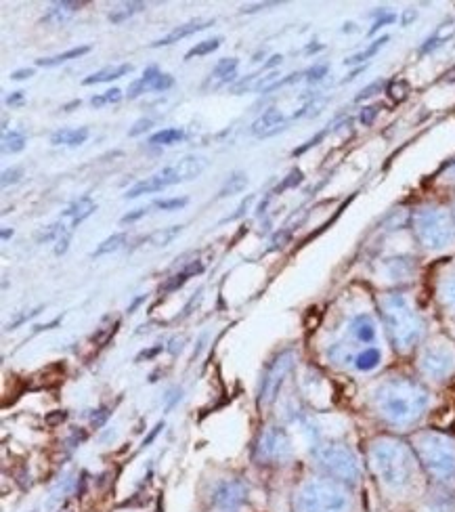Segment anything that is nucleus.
<instances>
[{
    "mask_svg": "<svg viewBox=\"0 0 455 512\" xmlns=\"http://www.w3.org/2000/svg\"><path fill=\"white\" fill-rule=\"evenodd\" d=\"M374 114H376V108H367V112L361 114V120H363L365 124H370L372 118H374Z\"/></svg>",
    "mask_w": 455,
    "mask_h": 512,
    "instance_id": "obj_47",
    "label": "nucleus"
},
{
    "mask_svg": "<svg viewBox=\"0 0 455 512\" xmlns=\"http://www.w3.org/2000/svg\"><path fill=\"white\" fill-rule=\"evenodd\" d=\"M277 3H263V5H254V7H244L242 11L244 13H256V11H260V9H267V7H275Z\"/></svg>",
    "mask_w": 455,
    "mask_h": 512,
    "instance_id": "obj_45",
    "label": "nucleus"
},
{
    "mask_svg": "<svg viewBox=\"0 0 455 512\" xmlns=\"http://www.w3.org/2000/svg\"><path fill=\"white\" fill-rule=\"evenodd\" d=\"M378 313L390 347L399 355L418 351L426 336V322L409 294L401 290L380 294Z\"/></svg>",
    "mask_w": 455,
    "mask_h": 512,
    "instance_id": "obj_3",
    "label": "nucleus"
},
{
    "mask_svg": "<svg viewBox=\"0 0 455 512\" xmlns=\"http://www.w3.org/2000/svg\"><path fill=\"white\" fill-rule=\"evenodd\" d=\"M409 443L428 483L455 489V435L439 429H422L414 433Z\"/></svg>",
    "mask_w": 455,
    "mask_h": 512,
    "instance_id": "obj_4",
    "label": "nucleus"
},
{
    "mask_svg": "<svg viewBox=\"0 0 455 512\" xmlns=\"http://www.w3.org/2000/svg\"><path fill=\"white\" fill-rule=\"evenodd\" d=\"M59 233H63V225H59V223H55V225H49L47 229H42L38 236H36V240H38V244H45V242H51V240H55Z\"/></svg>",
    "mask_w": 455,
    "mask_h": 512,
    "instance_id": "obj_34",
    "label": "nucleus"
},
{
    "mask_svg": "<svg viewBox=\"0 0 455 512\" xmlns=\"http://www.w3.org/2000/svg\"><path fill=\"white\" fill-rule=\"evenodd\" d=\"M158 76H160V72H158V68H147L145 70V74H143V78H139L137 82H133L128 87V99H137L141 93H145L147 89H151L154 87V82L158 80Z\"/></svg>",
    "mask_w": 455,
    "mask_h": 512,
    "instance_id": "obj_22",
    "label": "nucleus"
},
{
    "mask_svg": "<svg viewBox=\"0 0 455 512\" xmlns=\"http://www.w3.org/2000/svg\"><path fill=\"white\" fill-rule=\"evenodd\" d=\"M416 512H455V489L428 483V489L416 504Z\"/></svg>",
    "mask_w": 455,
    "mask_h": 512,
    "instance_id": "obj_12",
    "label": "nucleus"
},
{
    "mask_svg": "<svg viewBox=\"0 0 455 512\" xmlns=\"http://www.w3.org/2000/svg\"><path fill=\"white\" fill-rule=\"evenodd\" d=\"M130 72H133V66H130V63H120V66L105 68V70H101V72H97V74H93V76H89V78H84V84H86V87H91V84H101V82L118 80V78L130 74Z\"/></svg>",
    "mask_w": 455,
    "mask_h": 512,
    "instance_id": "obj_20",
    "label": "nucleus"
},
{
    "mask_svg": "<svg viewBox=\"0 0 455 512\" xmlns=\"http://www.w3.org/2000/svg\"><path fill=\"white\" fill-rule=\"evenodd\" d=\"M284 128V116H281L279 110H267L263 116H260L254 124H252V133L256 137H271L275 133H279Z\"/></svg>",
    "mask_w": 455,
    "mask_h": 512,
    "instance_id": "obj_17",
    "label": "nucleus"
},
{
    "mask_svg": "<svg viewBox=\"0 0 455 512\" xmlns=\"http://www.w3.org/2000/svg\"><path fill=\"white\" fill-rule=\"evenodd\" d=\"M437 298L447 315L455 319V269L447 271L437 284Z\"/></svg>",
    "mask_w": 455,
    "mask_h": 512,
    "instance_id": "obj_16",
    "label": "nucleus"
},
{
    "mask_svg": "<svg viewBox=\"0 0 455 512\" xmlns=\"http://www.w3.org/2000/svg\"><path fill=\"white\" fill-rule=\"evenodd\" d=\"M143 9H145V5H143V3H128V5H124V7H122V11H114V13H110V21H114V24H122L124 19L133 17L135 13H139V11H143Z\"/></svg>",
    "mask_w": 455,
    "mask_h": 512,
    "instance_id": "obj_32",
    "label": "nucleus"
},
{
    "mask_svg": "<svg viewBox=\"0 0 455 512\" xmlns=\"http://www.w3.org/2000/svg\"><path fill=\"white\" fill-rule=\"evenodd\" d=\"M221 42H223V38L219 36V38H210V40H204V42H200V45H195L187 55H185V59H193V57H204V55H210L212 51H216L221 47Z\"/></svg>",
    "mask_w": 455,
    "mask_h": 512,
    "instance_id": "obj_30",
    "label": "nucleus"
},
{
    "mask_svg": "<svg viewBox=\"0 0 455 512\" xmlns=\"http://www.w3.org/2000/svg\"><path fill=\"white\" fill-rule=\"evenodd\" d=\"M89 51H91V47H78V49H70V51H65L61 55L49 57V59H38L36 63H38V66H42V68H53V66H59V63H65V61H70V59H78V57L86 55Z\"/></svg>",
    "mask_w": 455,
    "mask_h": 512,
    "instance_id": "obj_25",
    "label": "nucleus"
},
{
    "mask_svg": "<svg viewBox=\"0 0 455 512\" xmlns=\"http://www.w3.org/2000/svg\"><path fill=\"white\" fill-rule=\"evenodd\" d=\"M76 105H80V101H74L70 105H65V112H72V108H76Z\"/></svg>",
    "mask_w": 455,
    "mask_h": 512,
    "instance_id": "obj_50",
    "label": "nucleus"
},
{
    "mask_svg": "<svg viewBox=\"0 0 455 512\" xmlns=\"http://www.w3.org/2000/svg\"><path fill=\"white\" fill-rule=\"evenodd\" d=\"M416 368L422 382H447L455 376V345L447 338H430L418 347Z\"/></svg>",
    "mask_w": 455,
    "mask_h": 512,
    "instance_id": "obj_7",
    "label": "nucleus"
},
{
    "mask_svg": "<svg viewBox=\"0 0 455 512\" xmlns=\"http://www.w3.org/2000/svg\"><path fill=\"white\" fill-rule=\"evenodd\" d=\"M235 70H237V59L235 57H227V59H221L219 63H216L208 82L204 84V87H212V89H221L225 87V84H229L231 80H235Z\"/></svg>",
    "mask_w": 455,
    "mask_h": 512,
    "instance_id": "obj_14",
    "label": "nucleus"
},
{
    "mask_svg": "<svg viewBox=\"0 0 455 512\" xmlns=\"http://www.w3.org/2000/svg\"><path fill=\"white\" fill-rule=\"evenodd\" d=\"M325 72H328V68L325 66H319V68H313L311 72H309V80H319Z\"/></svg>",
    "mask_w": 455,
    "mask_h": 512,
    "instance_id": "obj_44",
    "label": "nucleus"
},
{
    "mask_svg": "<svg viewBox=\"0 0 455 512\" xmlns=\"http://www.w3.org/2000/svg\"><path fill=\"white\" fill-rule=\"evenodd\" d=\"M97 204L89 198H82L76 204H72L68 210L63 212V217H72V227H78L86 217H91L95 212Z\"/></svg>",
    "mask_w": 455,
    "mask_h": 512,
    "instance_id": "obj_21",
    "label": "nucleus"
},
{
    "mask_svg": "<svg viewBox=\"0 0 455 512\" xmlns=\"http://www.w3.org/2000/svg\"><path fill=\"white\" fill-rule=\"evenodd\" d=\"M145 215H147V208H137L135 212H128V215H124L122 223H133V221H137V219H141Z\"/></svg>",
    "mask_w": 455,
    "mask_h": 512,
    "instance_id": "obj_41",
    "label": "nucleus"
},
{
    "mask_svg": "<svg viewBox=\"0 0 455 512\" xmlns=\"http://www.w3.org/2000/svg\"><path fill=\"white\" fill-rule=\"evenodd\" d=\"M30 76H34V70H17V72L11 74L13 80H26V78H30Z\"/></svg>",
    "mask_w": 455,
    "mask_h": 512,
    "instance_id": "obj_43",
    "label": "nucleus"
},
{
    "mask_svg": "<svg viewBox=\"0 0 455 512\" xmlns=\"http://www.w3.org/2000/svg\"><path fill=\"white\" fill-rule=\"evenodd\" d=\"M151 124H154V122H151L149 118H143V120L135 122V126H133V128H130V131H128V135H130V137H137V135L145 133V131H147V128H149Z\"/></svg>",
    "mask_w": 455,
    "mask_h": 512,
    "instance_id": "obj_40",
    "label": "nucleus"
},
{
    "mask_svg": "<svg viewBox=\"0 0 455 512\" xmlns=\"http://www.w3.org/2000/svg\"><path fill=\"white\" fill-rule=\"evenodd\" d=\"M258 460L286 462L292 456V441L281 426H269L256 445Z\"/></svg>",
    "mask_w": 455,
    "mask_h": 512,
    "instance_id": "obj_10",
    "label": "nucleus"
},
{
    "mask_svg": "<svg viewBox=\"0 0 455 512\" xmlns=\"http://www.w3.org/2000/svg\"><path fill=\"white\" fill-rule=\"evenodd\" d=\"M185 133L181 128H164V131L151 135L149 137V145H175L179 141H183Z\"/></svg>",
    "mask_w": 455,
    "mask_h": 512,
    "instance_id": "obj_26",
    "label": "nucleus"
},
{
    "mask_svg": "<svg viewBox=\"0 0 455 512\" xmlns=\"http://www.w3.org/2000/svg\"><path fill=\"white\" fill-rule=\"evenodd\" d=\"M181 231H183L181 225L164 227V229H158V231L151 233V236H149L145 242L151 244V246H156V248H162V246H168L172 240H175Z\"/></svg>",
    "mask_w": 455,
    "mask_h": 512,
    "instance_id": "obj_23",
    "label": "nucleus"
},
{
    "mask_svg": "<svg viewBox=\"0 0 455 512\" xmlns=\"http://www.w3.org/2000/svg\"><path fill=\"white\" fill-rule=\"evenodd\" d=\"M86 139H89V128H86V126L61 128V131L53 133L51 143L53 145H82Z\"/></svg>",
    "mask_w": 455,
    "mask_h": 512,
    "instance_id": "obj_19",
    "label": "nucleus"
},
{
    "mask_svg": "<svg viewBox=\"0 0 455 512\" xmlns=\"http://www.w3.org/2000/svg\"><path fill=\"white\" fill-rule=\"evenodd\" d=\"M204 271V265L202 263H191L185 271H181V273H177L175 277H170V280L160 288V292H172V290H177V288H181L191 275H195V273H202Z\"/></svg>",
    "mask_w": 455,
    "mask_h": 512,
    "instance_id": "obj_24",
    "label": "nucleus"
},
{
    "mask_svg": "<svg viewBox=\"0 0 455 512\" xmlns=\"http://www.w3.org/2000/svg\"><path fill=\"white\" fill-rule=\"evenodd\" d=\"M388 38L384 36V38H380L378 42H376V45H372L370 49H367V51H363V53H359V55H355V57H351V59H346V63H357V61H363V59H367V57H372L382 45H384V42H386Z\"/></svg>",
    "mask_w": 455,
    "mask_h": 512,
    "instance_id": "obj_35",
    "label": "nucleus"
},
{
    "mask_svg": "<svg viewBox=\"0 0 455 512\" xmlns=\"http://www.w3.org/2000/svg\"><path fill=\"white\" fill-rule=\"evenodd\" d=\"M21 99H24V93H21V91H19V93H15L13 97H9V99H7V103L11 105V103H17V101H21Z\"/></svg>",
    "mask_w": 455,
    "mask_h": 512,
    "instance_id": "obj_49",
    "label": "nucleus"
},
{
    "mask_svg": "<svg viewBox=\"0 0 455 512\" xmlns=\"http://www.w3.org/2000/svg\"><path fill=\"white\" fill-rule=\"evenodd\" d=\"M3 147H5V152H11V154H17V152H21V149L26 147V137L21 135V133H15V131H11V133H5V137H3Z\"/></svg>",
    "mask_w": 455,
    "mask_h": 512,
    "instance_id": "obj_31",
    "label": "nucleus"
},
{
    "mask_svg": "<svg viewBox=\"0 0 455 512\" xmlns=\"http://www.w3.org/2000/svg\"><path fill=\"white\" fill-rule=\"evenodd\" d=\"M313 460L317 471L351 487H357L363 479V464L359 454L349 443L319 441L313 445Z\"/></svg>",
    "mask_w": 455,
    "mask_h": 512,
    "instance_id": "obj_6",
    "label": "nucleus"
},
{
    "mask_svg": "<svg viewBox=\"0 0 455 512\" xmlns=\"http://www.w3.org/2000/svg\"><path fill=\"white\" fill-rule=\"evenodd\" d=\"M414 231L428 250L447 248L455 240V223L449 212L439 206H424L414 215Z\"/></svg>",
    "mask_w": 455,
    "mask_h": 512,
    "instance_id": "obj_8",
    "label": "nucleus"
},
{
    "mask_svg": "<svg viewBox=\"0 0 455 512\" xmlns=\"http://www.w3.org/2000/svg\"><path fill=\"white\" fill-rule=\"evenodd\" d=\"M212 24H214V21H210V19L208 21H189V24H183V26L172 30L170 34L162 36L160 40L151 42V47H168V45H172V42H179V40H183V38H187V36H191L195 32H202V30H206Z\"/></svg>",
    "mask_w": 455,
    "mask_h": 512,
    "instance_id": "obj_15",
    "label": "nucleus"
},
{
    "mask_svg": "<svg viewBox=\"0 0 455 512\" xmlns=\"http://www.w3.org/2000/svg\"><path fill=\"white\" fill-rule=\"evenodd\" d=\"M122 99V91L120 89H112L107 91L105 95H97L91 99V105L93 108H101V105H107V103H118Z\"/></svg>",
    "mask_w": 455,
    "mask_h": 512,
    "instance_id": "obj_33",
    "label": "nucleus"
},
{
    "mask_svg": "<svg viewBox=\"0 0 455 512\" xmlns=\"http://www.w3.org/2000/svg\"><path fill=\"white\" fill-rule=\"evenodd\" d=\"M277 63H281V55H273V57H271V61H269V63H265V70H267V68L277 66Z\"/></svg>",
    "mask_w": 455,
    "mask_h": 512,
    "instance_id": "obj_48",
    "label": "nucleus"
},
{
    "mask_svg": "<svg viewBox=\"0 0 455 512\" xmlns=\"http://www.w3.org/2000/svg\"><path fill=\"white\" fill-rule=\"evenodd\" d=\"M367 468L390 506L418 504L428 489V477L409 441L380 435L367 445Z\"/></svg>",
    "mask_w": 455,
    "mask_h": 512,
    "instance_id": "obj_1",
    "label": "nucleus"
},
{
    "mask_svg": "<svg viewBox=\"0 0 455 512\" xmlns=\"http://www.w3.org/2000/svg\"><path fill=\"white\" fill-rule=\"evenodd\" d=\"M382 87V84L380 82H376V84H372V87L370 89H365L361 95H359V99H365V97H372L374 95V91H378Z\"/></svg>",
    "mask_w": 455,
    "mask_h": 512,
    "instance_id": "obj_46",
    "label": "nucleus"
},
{
    "mask_svg": "<svg viewBox=\"0 0 455 512\" xmlns=\"http://www.w3.org/2000/svg\"><path fill=\"white\" fill-rule=\"evenodd\" d=\"M294 361H296V355L294 351H284L279 353L273 361L271 366L267 368V372L263 374V380H260V389H258V403L260 405H267L271 401H275L281 384H284L286 376L292 372L294 368Z\"/></svg>",
    "mask_w": 455,
    "mask_h": 512,
    "instance_id": "obj_9",
    "label": "nucleus"
},
{
    "mask_svg": "<svg viewBox=\"0 0 455 512\" xmlns=\"http://www.w3.org/2000/svg\"><path fill=\"white\" fill-rule=\"evenodd\" d=\"M248 185V177L244 173H235L229 177V181L223 185L219 198H227V196H233V194H240L242 189H246Z\"/></svg>",
    "mask_w": 455,
    "mask_h": 512,
    "instance_id": "obj_28",
    "label": "nucleus"
},
{
    "mask_svg": "<svg viewBox=\"0 0 455 512\" xmlns=\"http://www.w3.org/2000/svg\"><path fill=\"white\" fill-rule=\"evenodd\" d=\"M82 5H84V3H55L45 19H47V21H55V24H59V21H63L70 13L78 11Z\"/></svg>",
    "mask_w": 455,
    "mask_h": 512,
    "instance_id": "obj_29",
    "label": "nucleus"
},
{
    "mask_svg": "<svg viewBox=\"0 0 455 512\" xmlns=\"http://www.w3.org/2000/svg\"><path fill=\"white\" fill-rule=\"evenodd\" d=\"M185 204H187V198H175V200H160V202H156V206L160 210H179Z\"/></svg>",
    "mask_w": 455,
    "mask_h": 512,
    "instance_id": "obj_37",
    "label": "nucleus"
},
{
    "mask_svg": "<svg viewBox=\"0 0 455 512\" xmlns=\"http://www.w3.org/2000/svg\"><path fill=\"white\" fill-rule=\"evenodd\" d=\"M177 183H183V177H181V170L179 166H168L164 170H160V173H156L154 177H149L137 185L130 187L126 191V198L128 200H135L143 194H154V191H160V189H166L170 185H177Z\"/></svg>",
    "mask_w": 455,
    "mask_h": 512,
    "instance_id": "obj_11",
    "label": "nucleus"
},
{
    "mask_svg": "<svg viewBox=\"0 0 455 512\" xmlns=\"http://www.w3.org/2000/svg\"><path fill=\"white\" fill-rule=\"evenodd\" d=\"M432 403L426 382L405 374L380 378L370 391L372 412L390 429L409 431L420 424Z\"/></svg>",
    "mask_w": 455,
    "mask_h": 512,
    "instance_id": "obj_2",
    "label": "nucleus"
},
{
    "mask_svg": "<svg viewBox=\"0 0 455 512\" xmlns=\"http://www.w3.org/2000/svg\"><path fill=\"white\" fill-rule=\"evenodd\" d=\"M172 84H175V78H172V76H168V74H160L158 76V80L154 82V87H151V89H154V91H166V89H170L172 87Z\"/></svg>",
    "mask_w": 455,
    "mask_h": 512,
    "instance_id": "obj_38",
    "label": "nucleus"
},
{
    "mask_svg": "<svg viewBox=\"0 0 455 512\" xmlns=\"http://www.w3.org/2000/svg\"><path fill=\"white\" fill-rule=\"evenodd\" d=\"M21 175H24V170L21 168H11V170H5L3 173V185L7 187L9 183H17L21 179Z\"/></svg>",
    "mask_w": 455,
    "mask_h": 512,
    "instance_id": "obj_39",
    "label": "nucleus"
},
{
    "mask_svg": "<svg viewBox=\"0 0 455 512\" xmlns=\"http://www.w3.org/2000/svg\"><path fill=\"white\" fill-rule=\"evenodd\" d=\"M11 236H13V231H9V229H5V231H3V240H9Z\"/></svg>",
    "mask_w": 455,
    "mask_h": 512,
    "instance_id": "obj_51",
    "label": "nucleus"
},
{
    "mask_svg": "<svg viewBox=\"0 0 455 512\" xmlns=\"http://www.w3.org/2000/svg\"><path fill=\"white\" fill-rule=\"evenodd\" d=\"M250 202H252V196H248V198H246V200L240 204V208H237L235 215H229L225 221H233V219H237V217H242V215H244V210L248 208V204H250Z\"/></svg>",
    "mask_w": 455,
    "mask_h": 512,
    "instance_id": "obj_42",
    "label": "nucleus"
},
{
    "mask_svg": "<svg viewBox=\"0 0 455 512\" xmlns=\"http://www.w3.org/2000/svg\"><path fill=\"white\" fill-rule=\"evenodd\" d=\"M246 494H248V489H246L244 483H240V481H227L219 489H216L214 502L219 504L221 508H235V506H240L246 500Z\"/></svg>",
    "mask_w": 455,
    "mask_h": 512,
    "instance_id": "obj_13",
    "label": "nucleus"
},
{
    "mask_svg": "<svg viewBox=\"0 0 455 512\" xmlns=\"http://www.w3.org/2000/svg\"><path fill=\"white\" fill-rule=\"evenodd\" d=\"M302 181V173L300 170H292V173L288 175V179L281 183V185H277V189H275V194H281V191H286L288 187H294V185H298Z\"/></svg>",
    "mask_w": 455,
    "mask_h": 512,
    "instance_id": "obj_36",
    "label": "nucleus"
},
{
    "mask_svg": "<svg viewBox=\"0 0 455 512\" xmlns=\"http://www.w3.org/2000/svg\"><path fill=\"white\" fill-rule=\"evenodd\" d=\"M382 361H384L382 349H380V347H372V349L363 351V353L355 359L353 372H357V374H372V372H376V370L382 366Z\"/></svg>",
    "mask_w": 455,
    "mask_h": 512,
    "instance_id": "obj_18",
    "label": "nucleus"
},
{
    "mask_svg": "<svg viewBox=\"0 0 455 512\" xmlns=\"http://www.w3.org/2000/svg\"><path fill=\"white\" fill-rule=\"evenodd\" d=\"M292 512H357L355 487L319 473L296 487Z\"/></svg>",
    "mask_w": 455,
    "mask_h": 512,
    "instance_id": "obj_5",
    "label": "nucleus"
},
{
    "mask_svg": "<svg viewBox=\"0 0 455 512\" xmlns=\"http://www.w3.org/2000/svg\"><path fill=\"white\" fill-rule=\"evenodd\" d=\"M124 242H126V233H116V236L107 238L105 242H101L97 246V250H93V259H99V256H103V254H110V252L120 250L124 246Z\"/></svg>",
    "mask_w": 455,
    "mask_h": 512,
    "instance_id": "obj_27",
    "label": "nucleus"
}]
</instances>
